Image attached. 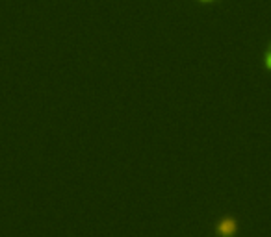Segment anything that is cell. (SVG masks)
<instances>
[{
  "label": "cell",
  "mask_w": 271,
  "mask_h": 237,
  "mask_svg": "<svg viewBox=\"0 0 271 237\" xmlns=\"http://www.w3.org/2000/svg\"><path fill=\"white\" fill-rule=\"evenodd\" d=\"M265 63H267V67L271 69V52L267 54V59H265Z\"/></svg>",
  "instance_id": "obj_2"
},
{
  "label": "cell",
  "mask_w": 271,
  "mask_h": 237,
  "mask_svg": "<svg viewBox=\"0 0 271 237\" xmlns=\"http://www.w3.org/2000/svg\"><path fill=\"white\" fill-rule=\"evenodd\" d=\"M236 222H234V219H223L218 224V231H220L223 237H232L234 233H236Z\"/></svg>",
  "instance_id": "obj_1"
},
{
  "label": "cell",
  "mask_w": 271,
  "mask_h": 237,
  "mask_svg": "<svg viewBox=\"0 0 271 237\" xmlns=\"http://www.w3.org/2000/svg\"><path fill=\"white\" fill-rule=\"evenodd\" d=\"M201 2H212V0H201Z\"/></svg>",
  "instance_id": "obj_3"
}]
</instances>
